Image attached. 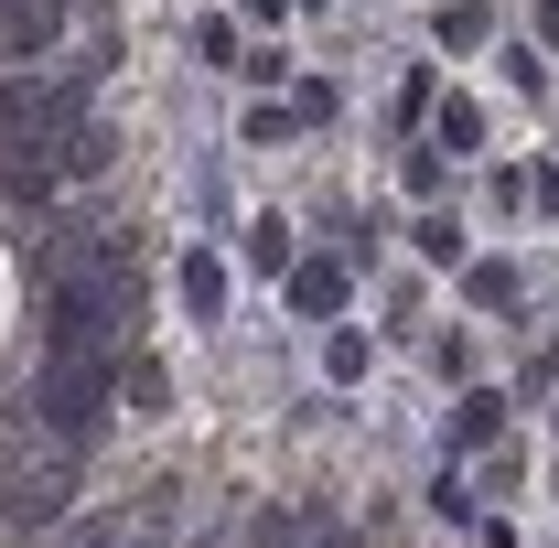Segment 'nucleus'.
Returning <instances> with one entry per match:
<instances>
[{"label":"nucleus","instance_id":"nucleus-22","mask_svg":"<svg viewBox=\"0 0 559 548\" xmlns=\"http://www.w3.org/2000/svg\"><path fill=\"white\" fill-rule=\"evenodd\" d=\"M290 11H301V0H248V22H290Z\"/></svg>","mask_w":559,"mask_h":548},{"label":"nucleus","instance_id":"nucleus-8","mask_svg":"<svg viewBox=\"0 0 559 548\" xmlns=\"http://www.w3.org/2000/svg\"><path fill=\"white\" fill-rule=\"evenodd\" d=\"M495 430H506V388H463V409H452V452H485Z\"/></svg>","mask_w":559,"mask_h":548},{"label":"nucleus","instance_id":"nucleus-11","mask_svg":"<svg viewBox=\"0 0 559 548\" xmlns=\"http://www.w3.org/2000/svg\"><path fill=\"white\" fill-rule=\"evenodd\" d=\"M463 301H474V312H506V301H516V259H474V270H463Z\"/></svg>","mask_w":559,"mask_h":548},{"label":"nucleus","instance_id":"nucleus-18","mask_svg":"<svg viewBox=\"0 0 559 548\" xmlns=\"http://www.w3.org/2000/svg\"><path fill=\"white\" fill-rule=\"evenodd\" d=\"M430 108H441V75L409 65V75H399V119H430Z\"/></svg>","mask_w":559,"mask_h":548},{"label":"nucleus","instance_id":"nucleus-4","mask_svg":"<svg viewBox=\"0 0 559 548\" xmlns=\"http://www.w3.org/2000/svg\"><path fill=\"white\" fill-rule=\"evenodd\" d=\"M280 301H290L301 323H345L355 270H345V259H290V270H280Z\"/></svg>","mask_w":559,"mask_h":548},{"label":"nucleus","instance_id":"nucleus-19","mask_svg":"<svg viewBox=\"0 0 559 548\" xmlns=\"http://www.w3.org/2000/svg\"><path fill=\"white\" fill-rule=\"evenodd\" d=\"M66 548H130V516H75Z\"/></svg>","mask_w":559,"mask_h":548},{"label":"nucleus","instance_id":"nucleus-15","mask_svg":"<svg viewBox=\"0 0 559 548\" xmlns=\"http://www.w3.org/2000/svg\"><path fill=\"white\" fill-rule=\"evenodd\" d=\"M399 183H409L419 205H430V194H441V183H452V151H430V140H419L409 162H399Z\"/></svg>","mask_w":559,"mask_h":548},{"label":"nucleus","instance_id":"nucleus-3","mask_svg":"<svg viewBox=\"0 0 559 548\" xmlns=\"http://www.w3.org/2000/svg\"><path fill=\"white\" fill-rule=\"evenodd\" d=\"M66 516H75V463H66V452H55L44 474L0 484V527H11V538H44V527H66Z\"/></svg>","mask_w":559,"mask_h":548},{"label":"nucleus","instance_id":"nucleus-23","mask_svg":"<svg viewBox=\"0 0 559 548\" xmlns=\"http://www.w3.org/2000/svg\"><path fill=\"white\" fill-rule=\"evenodd\" d=\"M301 11H334V0H301Z\"/></svg>","mask_w":559,"mask_h":548},{"label":"nucleus","instance_id":"nucleus-14","mask_svg":"<svg viewBox=\"0 0 559 548\" xmlns=\"http://www.w3.org/2000/svg\"><path fill=\"white\" fill-rule=\"evenodd\" d=\"M290 259H301V248H290V226H280V215H248V270H290Z\"/></svg>","mask_w":559,"mask_h":548},{"label":"nucleus","instance_id":"nucleus-17","mask_svg":"<svg viewBox=\"0 0 559 548\" xmlns=\"http://www.w3.org/2000/svg\"><path fill=\"white\" fill-rule=\"evenodd\" d=\"M323 538V516L312 505H290V516H259V548H312Z\"/></svg>","mask_w":559,"mask_h":548},{"label":"nucleus","instance_id":"nucleus-5","mask_svg":"<svg viewBox=\"0 0 559 548\" xmlns=\"http://www.w3.org/2000/svg\"><path fill=\"white\" fill-rule=\"evenodd\" d=\"M66 0H0V65H44L55 44H66Z\"/></svg>","mask_w":559,"mask_h":548},{"label":"nucleus","instance_id":"nucleus-2","mask_svg":"<svg viewBox=\"0 0 559 548\" xmlns=\"http://www.w3.org/2000/svg\"><path fill=\"white\" fill-rule=\"evenodd\" d=\"M108 409H119V355H44V377H33V398H22L33 441L66 452V463L108 441Z\"/></svg>","mask_w":559,"mask_h":548},{"label":"nucleus","instance_id":"nucleus-13","mask_svg":"<svg viewBox=\"0 0 559 548\" xmlns=\"http://www.w3.org/2000/svg\"><path fill=\"white\" fill-rule=\"evenodd\" d=\"M409 248L430 259V270H463V215H419V226H409Z\"/></svg>","mask_w":559,"mask_h":548},{"label":"nucleus","instance_id":"nucleus-20","mask_svg":"<svg viewBox=\"0 0 559 548\" xmlns=\"http://www.w3.org/2000/svg\"><path fill=\"white\" fill-rule=\"evenodd\" d=\"M345 97H334V75H301V97H290V119H334Z\"/></svg>","mask_w":559,"mask_h":548},{"label":"nucleus","instance_id":"nucleus-7","mask_svg":"<svg viewBox=\"0 0 559 548\" xmlns=\"http://www.w3.org/2000/svg\"><path fill=\"white\" fill-rule=\"evenodd\" d=\"M173 290H183V312H194V323H215V312H226V259H215V248H194V259L173 270Z\"/></svg>","mask_w":559,"mask_h":548},{"label":"nucleus","instance_id":"nucleus-16","mask_svg":"<svg viewBox=\"0 0 559 548\" xmlns=\"http://www.w3.org/2000/svg\"><path fill=\"white\" fill-rule=\"evenodd\" d=\"M194 55H205V65H226V75L248 65V44H237V22H215V11L194 22Z\"/></svg>","mask_w":559,"mask_h":548},{"label":"nucleus","instance_id":"nucleus-6","mask_svg":"<svg viewBox=\"0 0 559 548\" xmlns=\"http://www.w3.org/2000/svg\"><path fill=\"white\" fill-rule=\"evenodd\" d=\"M430 44H441V55H485L495 11H485V0H441V11H430Z\"/></svg>","mask_w":559,"mask_h":548},{"label":"nucleus","instance_id":"nucleus-1","mask_svg":"<svg viewBox=\"0 0 559 548\" xmlns=\"http://www.w3.org/2000/svg\"><path fill=\"white\" fill-rule=\"evenodd\" d=\"M108 55H66V65H11L0 75V162H55V140L86 130Z\"/></svg>","mask_w":559,"mask_h":548},{"label":"nucleus","instance_id":"nucleus-21","mask_svg":"<svg viewBox=\"0 0 559 548\" xmlns=\"http://www.w3.org/2000/svg\"><path fill=\"white\" fill-rule=\"evenodd\" d=\"M430 516H452V527L474 516V495H463V474H452V463H441V484H430Z\"/></svg>","mask_w":559,"mask_h":548},{"label":"nucleus","instance_id":"nucleus-9","mask_svg":"<svg viewBox=\"0 0 559 548\" xmlns=\"http://www.w3.org/2000/svg\"><path fill=\"white\" fill-rule=\"evenodd\" d=\"M430 151H452V162H474V151H485V108H474V97H452V108H430Z\"/></svg>","mask_w":559,"mask_h":548},{"label":"nucleus","instance_id":"nucleus-10","mask_svg":"<svg viewBox=\"0 0 559 548\" xmlns=\"http://www.w3.org/2000/svg\"><path fill=\"white\" fill-rule=\"evenodd\" d=\"M290 140H301V119H290V108H270V97L237 119V151H290Z\"/></svg>","mask_w":559,"mask_h":548},{"label":"nucleus","instance_id":"nucleus-12","mask_svg":"<svg viewBox=\"0 0 559 548\" xmlns=\"http://www.w3.org/2000/svg\"><path fill=\"white\" fill-rule=\"evenodd\" d=\"M366 355H377V344L355 334V323H323V377H334V388H355V377H366Z\"/></svg>","mask_w":559,"mask_h":548}]
</instances>
